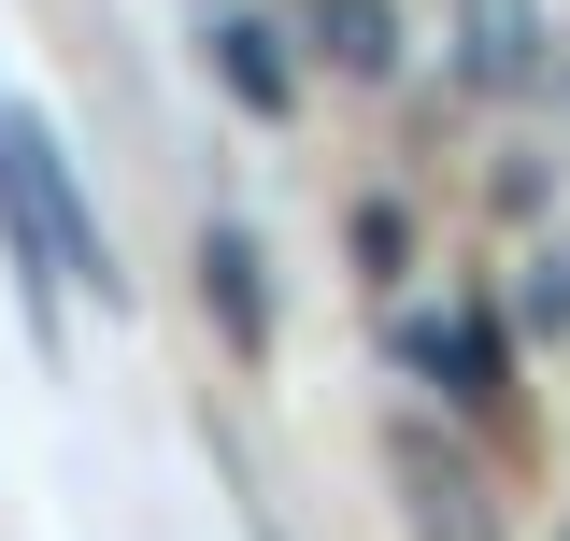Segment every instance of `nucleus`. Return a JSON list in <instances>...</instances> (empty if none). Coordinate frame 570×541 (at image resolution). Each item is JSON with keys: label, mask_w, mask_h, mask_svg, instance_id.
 Here are the masks:
<instances>
[{"label": "nucleus", "mask_w": 570, "mask_h": 541, "mask_svg": "<svg viewBox=\"0 0 570 541\" xmlns=\"http://www.w3.org/2000/svg\"><path fill=\"white\" fill-rule=\"evenodd\" d=\"M0 257H14L29 328H58V299H115V243H100V214L29 100H0Z\"/></svg>", "instance_id": "f257e3e1"}, {"label": "nucleus", "mask_w": 570, "mask_h": 541, "mask_svg": "<svg viewBox=\"0 0 570 541\" xmlns=\"http://www.w3.org/2000/svg\"><path fill=\"white\" fill-rule=\"evenodd\" d=\"M385 356H400V385L456 413H499L513 400V328H499L485 285H414V299H385Z\"/></svg>", "instance_id": "f03ea898"}, {"label": "nucleus", "mask_w": 570, "mask_h": 541, "mask_svg": "<svg viewBox=\"0 0 570 541\" xmlns=\"http://www.w3.org/2000/svg\"><path fill=\"white\" fill-rule=\"evenodd\" d=\"M442 58L471 100H528V86H557V14L542 0H442Z\"/></svg>", "instance_id": "7ed1b4c3"}, {"label": "nucleus", "mask_w": 570, "mask_h": 541, "mask_svg": "<svg viewBox=\"0 0 570 541\" xmlns=\"http://www.w3.org/2000/svg\"><path fill=\"white\" fill-rule=\"evenodd\" d=\"M385 471H400V528H414V541H499L485 471H471V456H442L428 427H400V442H385Z\"/></svg>", "instance_id": "20e7f679"}, {"label": "nucleus", "mask_w": 570, "mask_h": 541, "mask_svg": "<svg viewBox=\"0 0 570 541\" xmlns=\"http://www.w3.org/2000/svg\"><path fill=\"white\" fill-rule=\"evenodd\" d=\"M200 314L228 328L243 371L272 356V257H257V228H243V214H214V228H200Z\"/></svg>", "instance_id": "39448f33"}, {"label": "nucleus", "mask_w": 570, "mask_h": 541, "mask_svg": "<svg viewBox=\"0 0 570 541\" xmlns=\"http://www.w3.org/2000/svg\"><path fill=\"white\" fill-rule=\"evenodd\" d=\"M299 43L343 86H400V0H299Z\"/></svg>", "instance_id": "423d86ee"}, {"label": "nucleus", "mask_w": 570, "mask_h": 541, "mask_svg": "<svg viewBox=\"0 0 570 541\" xmlns=\"http://www.w3.org/2000/svg\"><path fill=\"white\" fill-rule=\"evenodd\" d=\"M499 328H513V342H570V228H528V243H513Z\"/></svg>", "instance_id": "0eeeda50"}, {"label": "nucleus", "mask_w": 570, "mask_h": 541, "mask_svg": "<svg viewBox=\"0 0 570 541\" xmlns=\"http://www.w3.org/2000/svg\"><path fill=\"white\" fill-rule=\"evenodd\" d=\"M214 71H228V100H243V115H285V100H299L285 29H257V14H214Z\"/></svg>", "instance_id": "6e6552de"}, {"label": "nucleus", "mask_w": 570, "mask_h": 541, "mask_svg": "<svg viewBox=\"0 0 570 541\" xmlns=\"http://www.w3.org/2000/svg\"><path fill=\"white\" fill-rule=\"evenodd\" d=\"M356 257H371V285L400 299V257H414V228H400V200H371V214H356Z\"/></svg>", "instance_id": "1a4fd4ad"}, {"label": "nucleus", "mask_w": 570, "mask_h": 541, "mask_svg": "<svg viewBox=\"0 0 570 541\" xmlns=\"http://www.w3.org/2000/svg\"><path fill=\"white\" fill-rule=\"evenodd\" d=\"M557 115H570V43H557Z\"/></svg>", "instance_id": "9d476101"}]
</instances>
